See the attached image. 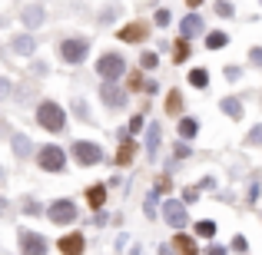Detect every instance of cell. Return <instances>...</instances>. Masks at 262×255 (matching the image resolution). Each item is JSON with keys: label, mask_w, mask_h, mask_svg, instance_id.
<instances>
[{"label": "cell", "mask_w": 262, "mask_h": 255, "mask_svg": "<svg viewBox=\"0 0 262 255\" xmlns=\"http://www.w3.org/2000/svg\"><path fill=\"white\" fill-rule=\"evenodd\" d=\"M37 123L47 129V133H63V129H67V113H63V106H60V103H53V100L37 103Z\"/></svg>", "instance_id": "cell-1"}, {"label": "cell", "mask_w": 262, "mask_h": 255, "mask_svg": "<svg viewBox=\"0 0 262 255\" xmlns=\"http://www.w3.org/2000/svg\"><path fill=\"white\" fill-rule=\"evenodd\" d=\"M96 73L103 77V83H116V80L126 73V60H123L120 53H103V57L96 60Z\"/></svg>", "instance_id": "cell-2"}, {"label": "cell", "mask_w": 262, "mask_h": 255, "mask_svg": "<svg viewBox=\"0 0 262 255\" xmlns=\"http://www.w3.org/2000/svg\"><path fill=\"white\" fill-rule=\"evenodd\" d=\"M77 216H80V209L73 199H57V202L47 205V219L53 225H70V222H77Z\"/></svg>", "instance_id": "cell-3"}, {"label": "cell", "mask_w": 262, "mask_h": 255, "mask_svg": "<svg viewBox=\"0 0 262 255\" xmlns=\"http://www.w3.org/2000/svg\"><path fill=\"white\" fill-rule=\"evenodd\" d=\"M86 53H90V40H83V37H70V40H63L60 43V60L63 63H83L86 60Z\"/></svg>", "instance_id": "cell-4"}, {"label": "cell", "mask_w": 262, "mask_h": 255, "mask_svg": "<svg viewBox=\"0 0 262 255\" xmlns=\"http://www.w3.org/2000/svg\"><path fill=\"white\" fill-rule=\"evenodd\" d=\"M17 245H20V252L24 255H47V239L40 236V232H33V229H20L17 232Z\"/></svg>", "instance_id": "cell-5"}, {"label": "cell", "mask_w": 262, "mask_h": 255, "mask_svg": "<svg viewBox=\"0 0 262 255\" xmlns=\"http://www.w3.org/2000/svg\"><path fill=\"white\" fill-rule=\"evenodd\" d=\"M70 153H73V159H77L80 166H96V163L103 159V149L96 146V143H90V140H77L70 146Z\"/></svg>", "instance_id": "cell-6"}, {"label": "cell", "mask_w": 262, "mask_h": 255, "mask_svg": "<svg viewBox=\"0 0 262 255\" xmlns=\"http://www.w3.org/2000/svg\"><path fill=\"white\" fill-rule=\"evenodd\" d=\"M37 163H40V169H43V172H63L67 153L60 146H43V149H40V156H37Z\"/></svg>", "instance_id": "cell-7"}, {"label": "cell", "mask_w": 262, "mask_h": 255, "mask_svg": "<svg viewBox=\"0 0 262 255\" xmlns=\"http://www.w3.org/2000/svg\"><path fill=\"white\" fill-rule=\"evenodd\" d=\"M163 219H166L173 229H186V222H189V209H186L183 199H169V202L163 205Z\"/></svg>", "instance_id": "cell-8"}, {"label": "cell", "mask_w": 262, "mask_h": 255, "mask_svg": "<svg viewBox=\"0 0 262 255\" xmlns=\"http://www.w3.org/2000/svg\"><path fill=\"white\" fill-rule=\"evenodd\" d=\"M20 20H24L27 30H37V27L47 24V10H43L40 4H27L24 10H20Z\"/></svg>", "instance_id": "cell-9"}, {"label": "cell", "mask_w": 262, "mask_h": 255, "mask_svg": "<svg viewBox=\"0 0 262 255\" xmlns=\"http://www.w3.org/2000/svg\"><path fill=\"white\" fill-rule=\"evenodd\" d=\"M100 100L106 103L110 109H123L126 93H123V89H116V83H103V86H100Z\"/></svg>", "instance_id": "cell-10"}, {"label": "cell", "mask_w": 262, "mask_h": 255, "mask_svg": "<svg viewBox=\"0 0 262 255\" xmlns=\"http://www.w3.org/2000/svg\"><path fill=\"white\" fill-rule=\"evenodd\" d=\"M83 249H86V239L80 232H70V236L60 239V252L63 255H83Z\"/></svg>", "instance_id": "cell-11"}, {"label": "cell", "mask_w": 262, "mask_h": 255, "mask_svg": "<svg viewBox=\"0 0 262 255\" xmlns=\"http://www.w3.org/2000/svg\"><path fill=\"white\" fill-rule=\"evenodd\" d=\"M10 50L17 53V57H33V50H37V40H33L30 33H17V37L10 40Z\"/></svg>", "instance_id": "cell-12"}, {"label": "cell", "mask_w": 262, "mask_h": 255, "mask_svg": "<svg viewBox=\"0 0 262 255\" xmlns=\"http://www.w3.org/2000/svg\"><path fill=\"white\" fill-rule=\"evenodd\" d=\"M10 149H13V156H17V159H27V156H33L30 136H27V133H13V136H10Z\"/></svg>", "instance_id": "cell-13"}, {"label": "cell", "mask_w": 262, "mask_h": 255, "mask_svg": "<svg viewBox=\"0 0 262 255\" xmlns=\"http://www.w3.org/2000/svg\"><path fill=\"white\" fill-rule=\"evenodd\" d=\"M179 30H183V40L199 37V33H203V17H199V13H189V17H183Z\"/></svg>", "instance_id": "cell-14"}, {"label": "cell", "mask_w": 262, "mask_h": 255, "mask_svg": "<svg viewBox=\"0 0 262 255\" xmlns=\"http://www.w3.org/2000/svg\"><path fill=\"white\" fill-rule=\"evenodd\" d=\"M160 143H163V129H160V123H153V126L146 129V153H149V159L160 153Z\"/></svg>", "instance_id": "cell-15"}, {"label": "cell", "mask_w": 262, "mask_h": 255, "mask_svg": "<svg viewBox=\"0 0 262 255\" xmlns=\"http://www.w3.org/2000/svg\"><path fill=\"white\" fill-rule=\"evenodd\" d=\"M143 37H146V27L143 24H133V27H123L120 30V40H126V43H140Z\"/></svg>", "instance_id": "cell-16"}, {"label": "cell", "mask_w": 262, "mask_h": 255, "mask_svg": "<svg viewBox=\"0 0 262 255\" xmlns=\"http://www.w3.org/2000/svg\"><path fill=\"white\" fill-rule=\"evenodd\" d=\"M219 106H223V113L229 116V120H243V106H239L236 96H226V100L219 103Z\"/></svg>", "instance_id": "cell-17"}, {"label": "cell", "mask_w": 262, "mask_h": 255, "mask_svg": "<svg viewBox=\"0 0 262 255\" xmlns=\"http://www.w3.org/2000/svg\"><path fill=\"white\" fill-rule=\"evenodd\" d=\"M196 133H199V123L192 120V116H183V120H179V136H183V140L189 143Z\"/></svg>", "instance_id": "cell-18"}, {"label": "cell", "mask_w": 262, "mask_h": 255, "mask_svg": "<svg viewBox=\"0 0 262 255\" xmlns=\"http://www.w3.org/2000/svg\"><path fill=\"white\" fill-rule=\"evenodd\" d=\"M133 156H136V143H129V136H126V140H123V146H120V153H116V163H120V166H126Z\"/></svg>", "instance_id": "cell-19"}, {"label": "cell", "mask_w": 262, "mask_h": 255, "mask_svg": "<svg viewBox=\"0 0 262 255\" xmlns=\"http://www.w3.org/2000/svg\"><path fill=\"white\" fill-rule=\"evenodd\" d=\"M229 43V37H226L223 30H212V33H206V47L209 50H219V47H226Z\"/></svg>", "instance_id": "cell-20"}, {"label": "cell", "mask_w": 262, "mask_h": 255, "mask_svg": "<svg viewBox=\"0 0 262 255\" xmlns=\"http://www.w3.org/2000/svg\"><path fill=\"white\" fill-rule=\"evenodd\" d=\"M103 199H106V186H93V189L86 192V202L93 205V209H100V205H103Z\"/></svg>", "instance_id": "cell-21"}, {"label": "cell", "mask_w": 262, "mask_h": 255, "mask_svg": "<svg viewBox=\"0 0 262 255\" xmlns=\"http://www.w3.org/2000/svg\"><path fill=\"white\" fill-rule=\"evenodd\" d=\"M196 236L199 239H216V222H209V219L196 222Z\"/></svg>", "instance_id": "cell-22"}, {"label": "cell", "mask_w": 262, "mask_h": 255, "mask_svg": "<svg viewBox=\"0 0 262 255\" xmlns=\"http://www.w3.org/2000/svg\"><path fill=\"white\" fill-rule=\"evenodd\" d=\"M189 83L196 86V89H206V86H209V73H206V70H199V66H196V70L189 73Z\"/></svg>", "instance_id": "cell-23"}, {"label": "cell", "mask_w": 262, "mask_h": 255, "mask_svg": "<svg viewBox=\"0 0 262 255\" xmlns=\"http://www.w3.org/2000/svg\"><path fill=\"white\" fill-rule=\"evenodd\" d=\"M176 249L183 255H196V242H192V236H176Z\"/></svg>", "instance_id": "cell-24"}, {"label": "cell", "mask_w": 262, "mask_h": 255, "mask_svg": "<svg viewBox=\"0 0 262 255\" xmlns=\"http://www.w3.org/2000/svg\"><path fill=\"white\" fill-rule=\"evenodd\" d=\"M166 109L169 113H179V109H183V93H179V89H173V93L166 96Z\"/></svg>", "instance_id": "cell-25"}, {"label": "cell", "mask_w": 262, "mask_h": 255, "mask_svg": "<svg viewBox=\"0 0 262 255\" xmlns=\"http://www.w3.org/2000/svg\"><path fill=\"white\" fill-rule=\"evenodd\" d=\"M24 212H27V216H40L43 209H40V202H37L33 196H27V199H24Z\"/></svg>", "instance_id": "cell-26"}, {"label": "cell", "mask_w": 262, "mask_h": 255, "mask_svg": "<svg viewBox=\"0 0 262 255\" xmlns=\"http://www.w3.org/2000/svg\"><path fill=\"white\" fill-rule=\"evenodd\" d=\"M246 146H262V123H259V126H252V133L246 136Z\"/></svg>", "instance_id": "cell-27"}, {"label": "cell", "mask_w": 262, "mask_h": 255, "mask_svg": "<svg viewBox=\"0 0 262 255\" xmlns=\"http://www.w3.org/2000/svg\"><path fill=\"white\" fill-rule=\"evenodd\" d=\"M186 57H189V40H179L176 43V63H183Z\"/></svg>", "instance_id": "cell-28"}, {"label": "cell", "mask_w": 262, "mask_h": 255, "mask_svg": "<svg viewBox=\"0 0 262 255\" xmlns=\"http://www.w3.org/2000/svg\"><path fill=\"white\" fill-rule=\"evenodd\" d=\"M156 63H160V57H156V53H143V57H140V66H143V70H153Z\"/></svg>", "instance_id": "cell-29"}, {"label": "cell", "mask_w": 262, "mask_h": 255, "mask_svg": "<svg viewBox=\"0 0 262 255\" xmlns=\"http://www.w3.org/2000/svg\"><path fill=\"white\" fill-rule=\"evenodd\" d=\"M73 113H77V116H80L83 123L90 120V109H86V103H83V100H77V103H73Z\"/></svg>", "instance_id": "cell-30"}, {"label": "cell", "mask_w": 262, "mask_h": 255, "mask_svg": "<svg viewBox=\"0 0 262 255\" xmlns=\"http://www.w3.org/2000/svg\"><path fill=\"white\" fill-rule=\"evenodd\" d=\"M156 24H160V30H163V27H169V10H166V7L156 10Z\"/></svg>", "instance_id": "cell-31"}, {"label": "cell", "mask_w": 262, "mask_h": 255, "mask_svg": "<svg viewBox=\"0 0 262 255\" xmlns=\"http://www.w3.org/2000/svg\"><path fill=\"white\" fill-rule=\"evenodd\" d=\"M10 93H13V83H10L7 77H0V100H7Z\"/></svg>", "instance_id": "cell-32"}, {"label": "cell", "mask_w": 262, "mask_h": 255, "mask_svg": "<svg viewBox=\"0 0 262 255\" xmlns=\"http://www.w3.org/2000/svg\"><path fill=\"white\" fill-rule=\"evenodd\" d=\"M176 156H179V159H186V156H192L189 143H176Z\"/></svg>", "instance_id": "cell-33"}, {"label": "cell", "mask_w": 262, "mask_h": 255, "mask_svg": "<svg viewBox=\"0 0 262 255\" xmlns=\"http://www.w3.org/2000/svg\"><path fill=\"white\" fill-rule=\"evenodd\" d=\"M232 249H236V252H246V249H249V242H246L243 236H236V239H232Z\"/></svg>", "instance_id": "cell-34"}, {"label": "cell", "mask_w": 262, "mask_h": 255, "mask_svg": "<svg viewBox=\"0 0 262 255\" xmlns=\"http://www.w3.org/2000/svg\"><path fill=\"white\" fill-rule=\"evenodd\" d=\"M216 13L219 17H232V4H216Z\"/></svg>", "instance_id": "cell-35"}, {"label": "cell", "mask_w": 262, "mask_h": 255, "mask_svg": "<svg viewBox=\"0 0 262 255\" xmlns=\"http://www.w3.org/2000/svg\"><path fill=\"white\" fill-rule=\"evenodd\" d=\"M143 129V116H133V120H129V133H140Z\"/></svg>", "instance_id": "cell-36"}, {"label": "cell", "mask_w": 262, "mask_h": 255, "mask_svg": "<svg viewBox=\"0 0 262 255\" xmlns=\"http://www.w3.org/2000/svg\"><path fill=\"white\" fill-rule=\"evenodd\" d=\"M196 199H199V189H186L183 192V202H196Z\"/></svg>", "instance_id": "cell-37"}, {"label": "cell", "mask_w": 262, "mask_h": 255, "mask_svg": "<svg viewBox=\"0 0 262 255\" xmlns=\"http://www.w3.org/2000/svg\"><path fill=\"white\" fill-rule=\"evenodd\" d=\"M243 77V70H236V66H226V80H239Z\"/></svg>", "instance_id": "cell-38"}, {"label": "cell", "mask_w": 262, "mask_h": 255, "mask_svg": "<svg viewBox=\"0 0 262 255\" xmlns=\"http://www.w3.org/2000/svg\"><path fill=\"white\" fill-rule=\"evenodd\" d=\"M156 192H169V179H156Z\"/></svg>", "instance_id": "cell-39"}, {"label": "cell", "mask_w": 262, "mask_h": 255, "mask_svg": "<svg viewBox=\"0 0 262 255\" xmlns=\"http://www.w3.org/2000/svg\"><path fill=\"white\" fill-rule=\"evenodd\" d=\"M0 216H10V202H7L4 196H0Z\"/></svg>", "instance_id": "cell-40"}, {"label": "cell", "mask_w": 262, "mask_h": 255, "mask_svg": "<svg viewBox=\"0 0 262 255\" xmlns=\"http://www.w3.org/2000/svg\"><path fill=\"white\" fill-rule=\"evenodd\" d=\"M206 255H226V249H223V245H209V249H206Z\"/></svg>", "instance_id": "cell-41"}, {"label": "cell", "mask_w": 262, "mask_h": 255, "mask_svg": "<svg viewBox=\"0 0 262 255\" xmlns=\"http://www.w3.org/2000/svg\"><path fill=\"white\" fill-rule=\"evenodd\" d=\"M249 60H252L256 66H262V50H252V53H249Z\"/></svg>", "instance_id": "cell-42"}, {"label": "cell", "mask_w": 262, "mask_h": 255, "mask_svg": "<svg viewBox=\"0 0 262 255\" xmlns=\"http://www.w3.org/2000/svg\"><path fill=\"white\" fill-rule=\"evenodd\" d=\"M4 182H7V169L0 166V189H4Z\"/></svg>", "instance_id": "cell-43"}, {"label": "cell", "mask_w": 262, "mask_h": 255, "mask_svg": "<svg viewBox=\"0 0 262 255\" xmlns=\"http://www.w3.org/2000/svg\"><path fill=\"white\" fill-rule=\"evenodd\" d=\"M0 27H4V20H0Z\"/></svg>", "instance_id": "cell-44"}]
</instances>
